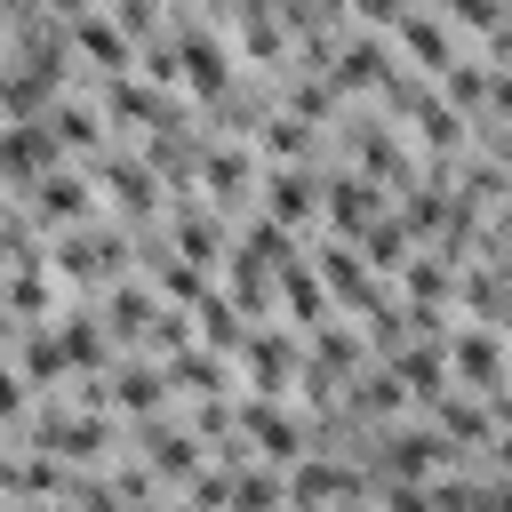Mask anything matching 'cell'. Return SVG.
<instances>
[{
	"instance_id": "obj_1",
	"label": "cell",
	"mask_w": 512,
	"mask_h": 512,
	"mask_svg": "<svg viewBox=\"0 0 512 512\" xmlns=\"http://www.w3.org/2000/svg\"><path fill=\"white\" fill-rule=\"evenodd\" d=\"M40 256H48V272H56L64 288H104V280L136 272V232L96 208V216H80V224H56V232L40 240Z\"/></svg>"
},
{
	"instance_id": "obj_2",
	"label": "cell",
	"mask_w": 512,
	"mask_h": 512,
	"mask_svg": "<svg viewBox=\"0 0 512 512\" xmlns=\"http://www.w3.org/2000/svg\"><path fill=\"white\" fill-rule=\"evenodd\" d=\"M80 168H88V184H96V200H104V208H112V216H120L128 232H144V224H160V200H168V184H160V176L144 168V152H128V144L112 136V144H96V152H88Z\"/></svg>"
},
{
	"instance_id": "obj_3",
	"label": "cell",
	"mask_w": 512,
	"mask_h": 512,
	"mask_svg": "<svg viewBox=\"0 0 512 512\" xmlns=\"http://www.w3.org/2000/svg\"><path fill=\"white\" fill-rule=\"evenodd\" d=\"M168 40H176V88L192 96V104H208V96H224L232 88V72H240V56H232V32L224 24H208V16H168Z\"/></svg>"
},
{
	"instance_id": "obj_4",
	"label": "cell",
	"mask_w": 512,
	"mask_h": 512,
	"mask_svg": "<svg viewBox=\"0 0 512 512\" xmlns=\"http://www.w3.org/2000/svg\"><path fill=\"white\" fill-rule=\"evenodd\" d=\"M440 352H448V384H464V392H504L512 384V352H504L496 320H448Z\"/></svg>"
},
{
	"instance_id": "obj_5",
	"label": "cell",
	"mask_w": 512,
	"mask_h": 512,
	"mask_svg": "<svg viewBox=\"0 0 512 512\" xmlns=\"http://www.w3.org/2000/svg\"><path fill=\"white\" fill-rule=\"evenodd\" d=\"M16 200H24V216H32L40 232L80 224V216H96V208H104V200H96V184H88V168H80V160H64V152H56L40 176H24V184H16Z\"/></svg>"
},
{
	"instance_id": "obj_6",
	"label": "cell",
	"mask_w": 512,
	"mask_h": 512,
	"mask_svg": "<svg viewBox=\"0 0 512 512\" xmlns=\"http://www.w3.org/2000/svg\"><path fill=\"white\" fill-rule=\"evenodd\" d=\"M96 112L112 120V136H144V128H160V120H184V112H192V96H176V88H152L144 72H104V88H96Z\"/></svg>"
},
{
	"instance_id": "obj_7",
	"label": "cell",
	"mask_w": 512,
	"mask_h": 512,
	"mask_svg": "<svg viewBox=\"0 0 512 512\" xmlns=\"http://www.w3.org/2000/svg\"><path fill=\"white\" fill-rule=\"evenodd\" d=\"M304 256H312V272H320L328 304H336V312H352V320H360V312H376V304L392 296V280H384V272H376L352 240H336V232H328L320 248H304Z\"/></svg>"
},
{
	"instance_id": "obj_8",
	"label": "cell",
	"mask_w": 512,
	"mask_h": 512,
	"mask_svg": "<svg viewBox=\"0 0 512 512\" xmlns=\"http://www.w3.org/2000/svg\"><path fill=\"white\" fill-rule=\"evenodd\" d=\"M256 168H264V160H256V144H248V136H208V144H200V160H192V192H200V200H216V208L232 216V208H248Z\"/></svg>"
},
{
	"instance_id": "obj_9",
	"label": "cell",
	"mask_w": 512,
	"mask_h": 512,
	"mask_svg": "<svg viewBox=\"0 0 512 512\" xmlns=\"http://www.w3.org/2000/svg\"><path fill=\"white\" fill-rule=\"evenodd\" d=\"M384 208H392V192H384L376 176H360V168H344V160L320 168V224H328L336 240H360Z\"/></svg>"
},
{
	"instance_id": "obj_10",
	"label": "cell",
	"mask_w": 512,
	"mask_h": 512,
	"mask_svg": "<svg viewBox=\"0 0 512 512\" xmlns=\"http://www.w3.org/2000/svg\"><path fill=\"white\" fill-rule=\"evenodd\" d=\"M296 360H304V336H296L288 320H256V328L240 336V352H232L240 392H288V384H296Z\"/></svg>"
},
{
	"instance_id": "obj_11",
	"label": "cell",
	"mask_w": 512,
	"mask_h": 512,
	"mask_svg": "<svg viewBox=\"0 0 512 512\" xmlns=\"http://www.w3.org/2000/svg\"><path fill=\"white\" fill-rule=\"evenodd\" d=\"M256 208L288 232L320 224V160H264L256 168Z\"/></svg>"
},
{
	"instance_id": "obj_12",
	"label": "cell",
	"mask_w": 512,
	"mask_h": 512,
	"mask_svg": "<svg viewBox=\"0 0 512 512\" xmlns=\"http://www.w3.org/2000/svg\"><path fill=\"white\" fill-rule=\"evenodd\" d=\"M392 64H400V56H392V40H384V32L344 24V32H336V48H328V88H336V96H376Z\"/></svg>"
},
{
	"instance_id": "obj_13",
	"label": "cell",
	"mask_w": 512,
	"mask_h": 512,
	"mask_svg": "<svg viewBox=\"0 0 512 512\" xmlns=\"http://www.w3.org/2000/svg\"><path fill=\"white\" fill-rule=\"evenodd\" d=\"M8 360H16V376L32 384V400L40 392H64V336H56V312L48 320H16V336H8Z\"/></svg>"
},
{
	"instance_id": "obj_14",
	"label": "cell",
	"mask_w": 512,
	"mask_h": 512,
	"mask_svg": "<svg viewBox=\"0 0 512 512\" xmlns=\"http://www.w3.org/2000/svg\"><path fill=\"white\" fill-rule=\"evenodd\" d=\"M64 40H72V64H88V72H128V64H136V40H128L104 8H80V16L64 24Z\"/></svg>"
},
{
	"instance_id": "obj_15",
	"label": "cell",
	"mask_w": 512,
	"mask_h": 512,
	"mask_svg": "<svg viewBox=\"0 0 512 512\" xmlns=\"http://www.w3.org/2000/svg\"><path fill=\"white\" fill-rule=\"evenodd\" d=\"M248 144H256V160H320V152H328V128H320V120H304V112H288V104L272 96V112L256 120V136H248Z\"/></svg>"
},
{
	"instance_id": "obj_16",
	"label": "cell",
	"mask_w": 512,
	"mask_h": 512,
	"mask_svg": "<svg viewBox=\"0 0 512 512\" xmlns=\"http://www.w3.org/2000/svg\"><path fill=\"white\" fill-rule=\"evenodd\" d=\"M376 360L400 376L408 408H424V400H440V392H448V352H440V336H408V344H392V352H376Z\"/></svg>"
},
{
	"instance_id": "obj_17",
	"label": "cell",
	"mask_w": 512,
	"mask_h": 512,
	"mask_svg": "<svg viewBox=\"0 0 512 512\" xmlns=\"http://www.w3.org/2000/svg\"><path fill=\"white\" fill-rule=\"evenodd\" d=\"M56 336H64V368H72V376H88V368H104V360L120 352L88 304H80V312H64V304H56Z\"/></svg>"
},
{
	"instance_id": "obj_18",
	"label": "cell",
	"mask_w": 512,
	"mask_h": 512,
	"mask_svg": "<svg viewBox=\"0 0 512 512\" xmlns=\"http://www.w3.org/2000/svg\"><path fill=\"white\" fill-rule=\"evenodd\" d=\"M448 24H456V40H472V48H496L504 40V24H512V8L504 0H432Z\"/></svg>"
},
{
	"instance_id": "obj_19",
	"label": "cell",
	"mask_w": 512,
	"mask_h": 512,
	"mask_svg": "<svg viewBox=\"0 0 512 512\" xmlns=\"http://www.w3.org/2000/svg\"><path fill=\"white\" fill-rule=\"evenodd\" d=\"M352 248H360V256H368V264H376V272H384V280H392V264H400V256H408V248H416V240H408V232H400V216H392V208H384V216H376V224H368V232H360V240H352Z\"/></svg>"
},
{
	"instance_id": "obj_20",
	"label": "cell",
	"mask_w": 512,
	"mask_h": 512,
	"mask_svg": "<svg viewBox=\"0 0 512 512\" xmlns=\"http://www.w3.org/2000/svg\"><path fill=\"white\" fill-rule=\"evenodd\" d=\"M24 408H32V384L16 376V360H8V344H0V432H8Z\"/></svg>"
},
{
	"instance_id": "obj_21",
	"label": "cell",
	"mask_w": 512,
	"mask_h": 512,
	"mask_svg": "<svg viewBox=\"0 0 512 512\" xmlns=\"http://www.w3.org/2000/svg\"><path fill=\"white\" fill-rule=\"evenodd\" d=\"M400 8H408V0H344V24H360V32H392Z\"/></svg>"
},
{
	"instance_id": "obj_22",
	"label": "cell",
	"mask_w": 512,
	"mask_h": 512,
	"mask_svg": "<svg viewBox=\"0 0 512 512\" xmlns=\"http://www.w3.org/2000/svg\"><path fill=\"white\" fill-rule=\"evenodd\" d=\"M160 8H168V16H184V8H192V0H160Z\"/></svg>"
},
{
	"instance_id": "obj_23",
	"label": "cell",
	"mask_w": 512,
	"mask_h": 512,
	"mask_svg": "<svg viewBox=\"0 0 512 512\" xmlns=\"http://www.w3.org/2000/svg\"><path fill=\"white\" fill-rule=\"evenodd\" d=\"M0 264H8V240H0Z\"/></svg>"
}]
</instances>
